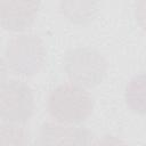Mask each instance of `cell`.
I'll return each mask as SVG.
<instances>
[{
    "mask_svg": "<svg viewBox=\"0 0 146 146\" xmlns=\"http://www.w3.org/2000/svg\"><path fill=\"white\" fill-rule=\"evenodd\" d=\"M124 99L132 112L146 115V73L137 74L130 79L125 86Z\"/></svg>",
    "mask_w": 146,
    "mask_h": 146,
    "instance_id": "52a82bcc",
    "label": "cell"
},
{
    "mask_svg": "<svg viewBox=\"0 0 146 146\" xmlns=\"http://www.w3.org/2000/svg\"><path fill=\"white\" fill-rule=\"evenodd\" d=\"M92 133L78 124L44 122L31 146H91Z\"/></svg>",
    "mask_w": 146,
    "mask_h": 146,
    "instance_id": "5b68a950",
    "label": "cell"
},
{
    "mask_svg": "<svg viewBox=\"0 0 146 146\" xmlns=\"http://www.w3.org/2000/svg\"><path fill=\"white\" fill-rule=\"evenodd\" d=\"M98 5L97 1H60L59 9L72 23L84 24L95 17Z\"/></svg>",
    "mask_w": 146,
    "mask_h": 146,
    "instance_id": "ba28073f",
    "label": "cell"
},
{
    "mask_svg": "<svg viewBox=\"0 0 146 146\" xmlns=\"http://www.w3.org/2000/svg\"><path fill=\"white\" fill-rule=\"evenodd\" d=\"M91 146H127V144L122 139H120L115 136L107 135V136H104L103 138L98 139Z\"/></svg>",
    "mask_w": 146,
    "mask_h": 146,
    "instance_id": "8fae6325",
    "label": "cell"
},
{
    "mask_svg": "<svg viewBox=\"0 0 146 146\" xmlns=\"http://www.w3.org/2000/svg\"><path fill=\"white\" fill-rule=\"evenodd\" d=\"M39 1L27 0H1L0 22L1 26L11 32H21L30 27L38 15Z\"/></svg>",
    "mask_w": 146,
    "mask_h": 146,
    "instance_id": "8992f818",
    "label": "cell"
},
{
    "mask_svg": "<svg viewBox=\"0 0 146 146\" xmlns=\"http://www.w3.org/2000/svg\"><path fill=\"white\" fill-rule=\"evenodd\" d=\"M64 71L74 84L90 89L98 86L107 72V62L91 47H76L64 55Z\"/></svg>",
    "mask_w": 146,
    "mask_h": 146,
    "instance_id": "3957f363",
    "label": "cell"
},
{
    "mask_svg": "<svg viewBox=\"0 0 146 146\" xmlns=\"http://www.w3.org/2000/svg\"><path fill=\"white\" fill-rule=\"evenodd\" d=\"M0 146H29V132L16 123L3 122L0 129Z\"/></svg>",
    "mask_w": 146,
    "mask_h": 146,
    "instance_id": "9c48e42d",
    "label": "cell"
},
{
    "mask_svg": "<svg viewBox=\"0 0 146 146\" xmlns=\"http://www.w3.org/2000/svg\"><path fill=\"white\" fill-rule=\"evenodd\" d=\"M92 96L86 88L72 82L56 87L48 96L47 110L54 121L64 124H79L92 112Z\"/></svg>",
    "mask_w": 146,
    "mask_h": 146,
    "instance_id": "6da1fadb",
    "label": "cell"
},
{
    "mask_svg": "<svg viewBox=\"0 0 146 146\" xmlns=\"http://www.w3.org/2000/svg\"><path fill=\"white\" fill-rule=\"evenodd\" d=\"M34 97L27 83L9 79L2 81L0 90V114L3 122L25 123L34 112Z\"/></svg>",
    "mask_w": 146,
    "mask_h": 146,
    "instance_id": "277c9868",
    "label": "cell"
},
{
    "mask_svg": "<svg viewBox=\"0 0 146 146\" xmlns=\"http://www.w3.org/2000/svg\"><path fill=\"white\" fill-rule=\"evenodd\" d=\"M46 55V46L40 36L31 33L19 34L8 41L3 63L14 74L31 76L41 70Z\"/></svg>",
    "mask_w": 146,
    "mask_h": 146,
    "instance_id": "7a4b0ae2",
    "label": "cell"
},
{
    "mask_svg": "<svg viewBox=\"0 0 146 146\" xmlns=\"http://www.w3.org/2000/svg\"><path fill=\"white\" fill-rule=\"evenodd\" d=\"M135 16L138 25L146 32V1H138L136 3Z\"/></svg>",
    "mask_w": 146,
    "mask_h": 146,
    "instance_id": "30bf717a",
    "label": "cell"
}]
</instances>
